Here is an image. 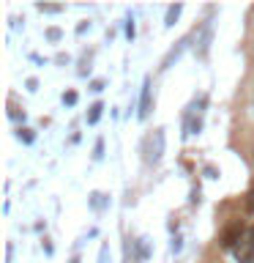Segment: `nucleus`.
Wrapping results in <instances>:
<instances>
[{"mask_svg":"<svg viewBox=\"0 0 254 263\" xmlns=\"http://www.w3.org/2000/svg\"><path fill=\"white\" fill-rule=\"evenodd\" d=\"M63 102H66V104H74V102H77V93H71V90H69V93L63 96Z\"/></svg>","mask_w":254,"mask_h":263,"instance_id":"obj_8","label":"nucleus"},{"mask_svg":"<svg viewBox=\"0 0 254 263\" xmlns=\"http://www.w3.org/2000/svg\"><path fill=\"white\" fill-rule=\"evenodd\" d=\"M246 205H249V211H254V186L249 189V200H246Z\"/></svg>","mask_w":254,"mask_h":263,"instance_id":"obj_9","label":"nucleus"},{"mask_svg":"<svg viewBox=\"0 0 254 263\" xmlns=\"http://www.w3.org/2000/svg\"><path fill=\"white\" fill-rule=\"evenodd\" d=\"M151 115V80L142 82V99H139V118Z\"/></svg>","mask_w":254,"mask_h":263,"instance_id":"obj_2","label":"nucleus"},{"mask_svg":"<svg viewBox=\"0 0 254 263\" xmlns=\"http://www.w3.org/2000/svg\"><path fill=\"white\" fill-rule=\"evenodd\" d=\"M241 233H243V225H241V222H232V225L224 230V236H221V244H224V247H235L238 241H241Z\"/></svg>","mask_w":254,"mask_h":263,"instance_id":"obj_1","label":"nucleus"},{"mask_svg":"<svg viewBox=\"0 0 254 263\" xmlns=\"http://www.w3.org/2000/svg\"><path fill=\"white\" fill-rule=\"evenodd\" d=\"M249 241H251V244H254V228H251V230H249Z\"/></svg>","mask_w":254,"mask_h":263,"instance_id":"obj_10","label":"nucleus"},{"mask_svg":"<svg viewBox=\"0 0 254 263\" xmlns=\"http://www.w3.org/2000/svg\"><path fill=\"white\" fill-rule=\"evenodd\" d=\"M19 137L25 140V143H30V140H33V135H30V129H19Z\"/></svg>","mask_w":254,"mask_h":263,"instance_id":"obj_7","label":"nucleus"},{"mask_svg":"<svg viewBox=\"0 0 254 263\" xmlns=\"http://www.w3.org/2000/svg\"><path fill=\"white\" fill-rule=\"evenodd\" d=\"M101 110H104V107L98 104V102H96L93 107H90V112H88V123H96V121H98V115H101Z\"/></svg>","mask_w":254,"mask_h":263,"instance_id":"obj_6","label":"nucleus"},{"mask_svg":"<svg viewBox=\"0 0 254 263\" xmlns=\"http://www.w3.org/2000/svg\"><path fill=\"white\" fill-rule=\"evenodd\" d=\"M238 260L241 263H254V244L251 241H246L238 247Z\"/></svg>","mask_w":254,"mask_h":263,"instance_id":"obj_4","label":"nucleus"},{"mask_svg":"<svg viewBox=\"0 0 254 263\" xmlns=\"http://www.w3.org/2000/svg\"><path fill=\"white\" fill-rule=\"evenodd\" d=\"M180 16V3H175V6H170V11H167V20H164V25H167V28H172V25H175V20Z\"/></svg>","mask_w":254,"mask_h":263,"instance_id":"obj_5","label":"nucleus"},{"mask_svg":"<svg viewBox=\"0 0 254 263\" xmlns=\"http://www.w3.org/2000/svg\"><path fill=\"white\" fill-rule=\"evenodd\" d=\"M161 148H164V135H161V129H159V132L153 135V140H151V151H147V159H151V162H159Z\"/></svg>","mask_w":254,"mask_h":263,"instance_id":"obj_3","label":"nucleus"}]
</instances>
